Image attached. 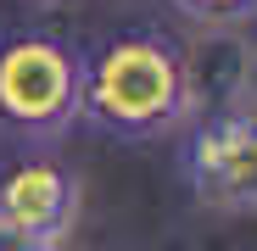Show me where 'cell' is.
<instances>
[{"label":"cell","mask_w":257,"mask_h":251,"mask_svg":"<svg viewBox=\"0 0 257 251\" xmlns=\"http://www.w3.org/2000/svg\"><path fill=\"white\" fill-rule=\"evenodd\" d=\"M196 117L185 45L157 28L106 34L84 51V123L112 140H162Z\"/></svg>","instance_id":"obj_1"},{"label":"cell","mask_w":257,"mask_h":251,"mask_svg":"<svg viewBox=\"0 0 257 251\" xmlns=\"http://www.w3.org/2000/svg\"><path fill=\"white\" fill-rule=\"evenodd\" d=\"M73 123H84V51L34 28L0 39V129L56 145Z\"/></svg>","instance_id":"obj_2"},{"label":"cell","mask_w":257,"mask_h":251,"mask_svg":"<svg viewBox=\"0 0 257 251\" xmlns=\"http://www.w3.org/2000/svg\"><path fill=\"white\" fill-rule=\"evenodd\" d=\"M185 184L212 212H257V101L235 95L190 117Z\"/></svg>","instance_id":"obj_3"},{"label":"cell","mask_w":257,"mask_h":251,"mask_svg":"<svg viewBox=\"0 0 257 251\" xmlns=\"http://www.w3.org/2000/svg\"><path fill=\"white\" fill-rule=\"evenodd\" d=\"M78 201H84V184L56 156H28L0 173V223H12L39 245H62V234L78 218Z\"/></svg>","instance_id":"obj_4"},{"label":"cell","mask_w":257,"mask_h":251,"mask_svg":"<svg viewBox=\"0 0 257 251\" xmlns=\"http://www.w3.org/2000/svg\"><path fill=\"white\" fill-rule=\"evenodd\" d=\"M246 67H251V45L235 39V34H224V28L196 39V45H185V78H190L196 112L246 95Z\"/></svg>","instance_id":"obj_5"},{"label":"cell","mask_w":257,"mask_h":251,"mask_svg":"<svg viewBox=\"0 0 257 251\" xmlns=\"http://www.w3.org/2000/svg\"><path fill=\"white\" fill-rule=\"evenodd\" d=\"M174 6L185 17L207 23V28H240V23L257 17V0H174Z\"/></svg>","instance_id":"obj_6"},{"label":"cell","mask_w":257,"mask_h":251,"mask_svg":"<svg viewBox=\"0 0 257 251\" xmlns=\"http://www.w3.org/2000/svg\"><path fill=\"white\" fill-rule=\"evenodd\" d=\"M0 251H56V245H39V240H28V234H17L12 223H0Z\"/></svg>","instance_id":"obj_7"},{"label":"cell","mask_w":257,"mask_h":251,"mask_svg":"<svg viewBox=\"0 0 257 251\" xmlns=\"http://www.w3.org/2000/svg\"><path fill=\"white\" fill-rule=\"evenodd\" d=\"M246 95L257 101V45H251V67H246Z\"/></svg>","instance_id":"obj_8"}]
</instances>
